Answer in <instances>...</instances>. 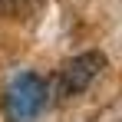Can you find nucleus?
<instances>
[{"mask_svg": "<svg viewBox=\"0 0 122 122\" xmlns=\"http://www.w3.org/2000/svg\"><path fill=\"white\" fill-rule=\"evenodd\" d=\"M50 86L40 73H20L13 76L7 92H3V116L7 122H36L46 109Z\"/></svg>", "mask_w": 122, "mask_h": 122, "instance_id": "1", "label": "nucleus"}, {"mask_svg": "<svg viewBox=\"0 0 122 122\" xmlns=\"http://www.w3.org/2000/svg\"><path fill=\"white\" fill-rule=\"evenodd\" d=\"M102 69H106V53H99V50H86L79 56L66 60L63 69H60V96L63 99L82 96L96 82V76H99Z\"/></svg>", "mask_w": 122, "mask_h": 122, "instance_id": "2", "label": "nucleus"}, {"mask_svg": "<svg viewBox=\"0 0 122 122\" xmlns=\"http://www.w3.org/2000/svg\"><path fill=\"white\" fill-rule=\"evenodd\" d=\"M40 10V0H0V20H30Z\"/></svg>", "mask_w": 122, "mask_h": 122, "instance_id": "3", "label": "nucleus"}]
</instances>
